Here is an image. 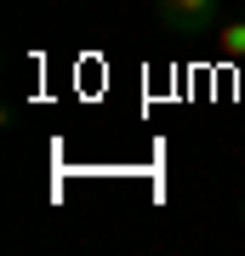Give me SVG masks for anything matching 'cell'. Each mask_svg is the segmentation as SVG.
Segmentation results:
<instances>
[{
  "mask_svg": "<svg viewBox=\"0 0 245 256\" xmlns=\"http://www.w3.org/2000/svg\"><path fill=\"white\" fill-rule=\"evenodd\" d=\"M154 23L182 40H211L222 12H217V0H154Z\"/></svg>",
  "mask_w": 245,
  "mask_h": 256,
  "instance_id": "cell-1",
  "label": "cell"
},
{
  "mask_svg": "<svg viewBox=\"0 0 245 256\" xmlns=\"http://www.w3.org/2000/svg\"><path fill=\"white\" fill-rule=\"evenodd\" d=\"M211 46H217V57H228V63H245V18L239 12L211 28Z\"/></svg>",
  "mask_w": 245,
  "mask_h": 256,
  "instance_id": "cell-2",
  "label": "cell"
},
{
  "mask_svg": "<svg viewBox=\"0 0 245 256\" xmlns=\"http://www.w3.org/2000/svg\"><path fill=\"white\" fill-rule=\"evenodd\" d=\"M239 228H245V200H239Z\"/></svg>",
  "mask_w": 245,
  "mask_h": 256,
  "instance_id": "cell-3",
  "label": "cell"
}]
</instances>
